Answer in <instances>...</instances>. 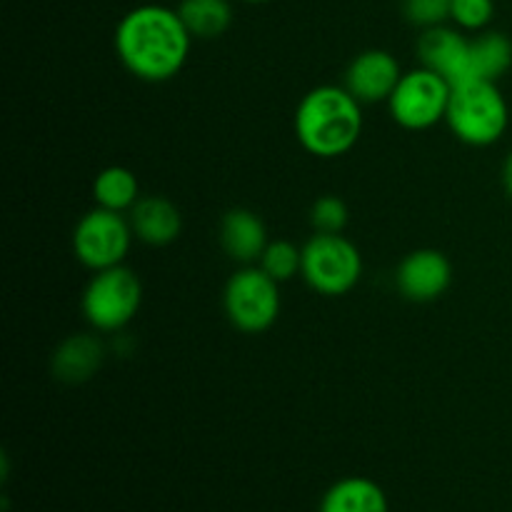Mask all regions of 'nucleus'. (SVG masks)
I'll list each match as a JSON object with an SVG mask.
<instances>
[{
    "label": "nucleus",
    "instance_id": "f257e3e1",
    "mask_svg": "<svg viewBox=\"0 0 512 512\" xmlns=\"http://www.w3.org/2000/svg\"><path fill=\"white\" fill-rule=\"evenodd\" d=\"M193 35L178 8L138 5L120 18L115 28V53L128 73L145 83H163L185 68Z\"/></svg>",
    "mask_w": 512,
    "mask_h": 512
},
{
    "label": "nucleus",
    "instance_id": "f03ea898",
    "mask_svg": "<svg viewBox=\"0 0 512 512\" xmlns=\"http://www.w3.org/2000/svg\"><path fill=\"white\" fill-rule=\"evenodd\" d=\"M298 143L315 158H340L363 135V103L345 85H318L303 95L295 110Z\"/></svg>",
    "mask_w": 512,
    "mask_h": 512
},
{
    "label": "nucleus",
    "instance_id": "7ed1b4c3",
    "mask_svg": "<svg viewBox=\"0 0 512 512\" xmlns=\"http://www.w3.org/2000/svg\"><path fill=\"white\" fill-rule=\"evenodd\" d=\"M445 123L455 138L473 148H488L498 143L510 123V108L498 83L470 80L453 85Z\"/></svg>",
    "mask_w": 512,
    "mask_h": 512
},
{
    "label": "nucleus",
    "instance_id": "20e7f679",
    "mask_svg": "<svg viewBox=\"0 0 512 512\" xmlns=\"http://www.w3.org/2000/svg\"><path fill=\"white\" fill-rule=\"evenodd\" d=\"M143 305V283L128 265L98 270L88 280L80 298L85 320L98 333H118L133 323Z\"/></svg>",
    "mask_w": 512,
    "mask_h": 512
},
{
    "label": "nucleus",
    "instance_id": "39448f33",
    "mask_svg": "<svg viewBox=\"0 0 512 512\" xmlns=\"http://www.w3.org/2000/svg\"><path fill=\"white\" fill-rule=\"evenodd\" d=\"M305 283L325 298L348 295L363 278V255L343 233H315L303 245Z\"/></svg>",
    "mask_w": 512,
    "mask_h": 512
},
{
    "label": "nucleus",
    "instance_id": "423d86ee",
    "mask_svg": "<svg viewBox=\"0 0 512 512\" xmlns=\"http://www.w3.org/2000/svg\"><path fill=\"white\" fill-rule=\"evenodd\" d=\"M223 308L230 325L245 335H260L278 323L280 283L260 265H243L223 290Z\"/></svg>",
    "mask_w": 512,
    "mask_h": 512
},
{
    "label": "nucleus",
    "instance_id": "0eeeda50",
    "mask_svg": "<svg viewBox=\"0 0 512 512\" xmlns=\"http://www.w3.org/2000/svg\"><path fill=\"white\" fill-rule=\"evenodd\" d=\"M453 85L428 68L403 73L398 88L388 100L390 118L405 130H428L445 120Z\"/></svg>",
    "mask_w": 512,
    "mask_h": 512
},
{
    "label": "nucleus",
    "instance_id": "6e6552de",
    "mask_svg": "<svg viewBox=\"0 0 512 512\" xmlns=\"http://www.w3.org/2000/svg\"><path fill=\"white\" fill-rule=\"evenodd\" d=\"M133 228L123 213H113L95 205L90 213L78 220L73 230V253L78 263L98 273V270L115 268L125 263L130 245H133Z\"/></svg>",
    "mask_w": 512,
    "mask_h": 512
},
{
    "label": "nucleus",
    "instance_id": "1a4fd4ad",
    "mask_svg": "<svg viewBox=\"0 0 512 512\" xmlns=\"http://www.w3.org/2000/svg\"><path fill=\"white\" fill-rule=\"evenodd\" d=\"M395 285L410 303H433L453 285V263L443 250H413L395 270Z\"/></svg>",
    "mask_w": 512,
    "mask_h": 512
},
{
    "label": "nucleus",
    "instance_id": "9d476101",
    "mask_svg": "<svg viewBox=\"0 0 512 512\" xmlns=\"http://www.w3.org/2000/svg\"><path fill=\"white\" fill-rule=\"evenodd\" d=\"M400 78H403V68L398 58L383 48H370L350 60L343 85L358 103L375 105L388 103Z\"/></svg>",
    "mask_w": 512,
    "mask_h": 512
},
{
    "label": "nucleus",
    "instance_id": "9b49d317",
    "mask_svg": "<svg viewBox=\"0 0 512 512\" xmlns=\"http://www.w3.org/2000/svg\"><path fill=\"white\" fill-rule=\"evenodd\" d=\"M418 60L423 68L443 75L450 85L468 83L470 38L455 25H435L420 33Z\"/></svg>",
    "mask_w": 512,
    "mask_h": 512
},
{
    "label": "nucleus",
    "instance_id": "f8f14e48",
    "mask_svg": "<svg viewBox=\"0 0 512 512\" xmlns=\"http://www.w3.org/2000/svg\"><path fill=\"white\" fill-rule=\"evenodd\" d=\"M128 220L135 238L150 248H165L183 233L180 208L165 195H143L128 213Z\"/></svg>",
    "mask_w": 512,
    "mask_h": 512
},
{
    "label": "nucleus",
    "instance_id": "ddd939ff",
    "mask_svg": "<svg viewBox=\"0 0 512 512\" xmlns=\"http://www.w3.org/2000/svg\"><path fill=\"white\" fill-rule=\"evenodd\" d=\"M220 248L240 265H255L268 248V228L263 218L248 208H233L220 220Z\"/></svg>",
    "mask_w": 512,
    "mask_h": 512
},
{
    "label": "nucleus",
    "instance_id": "4468645a",
    "mask_svg": "<svg viewBox=\"0 0 512 512\" xmlns=\"http://www.w3.org/2000/svg\"><path fill=\"white\" fill-rule=\"evenodd\" d=\"M103 360L105 348L95 335L75 333L68 335L55 348L53 358H50V370H53V378L60 380V383L80 385L88 383L98 373Z\"/></svg>",
    "mask_w": 512,
    "mask_h": 512
},
{
    "label": "nucleus",
    "instance_id": "2eb2a0df",
    "mask_svg": "<svg viewBox=\"0 0 512 512\" xmlns=\"http://www.w3.org/2000/svg\"><path fill=\"white\" fill-rule=\"evenodd\" d=\"M512 68V40L498 30H480L470 38V80L498 83Z\"/></svg>",
    "mask_w": 512,
    "mask_h": 512
},
{
    "label": "nucleus",
    "instance_id": "dca6fc26",
    "mask_svg": "<svg viewBox=\"0 0 512 512\" xmlns=\"http://www.w3.org/2000/svg\"><path fill=\"white\" fill-rule=\"evenodd\" d=\"M320 512H388V500L373 480L345 478L325 493Z\"/></svg>",
    "mask_w": 512,
    "mask_h": 512
},
{
    "label": "nucleus",
    "instance_id": "f3484780",
    "mask_svg": "<svg viewBox=\"0 0 512 512\" xmlns=\"http://www.w3.org/2000/svg\"><path fill=\"white\" fill-rule=\"evenodd\" d=\"M140 198H143L140 183L130 168L110 165V168H103L95 175L93 200L98 208L113 210V213H130Z\"/></svg>",
    "mask_w": 512,
    "mask_h": 512
},
{
    "label": "nucleus",
    "instance_id": "a211bd4d",
    "mask_svg": "<svg viewBox=\"0 0 512 512\" xmlns=\"http://www.w3.org/2000/svg\"><path fill=\"white\" fill-rule=\"evenodd\" d=\"M178 13L193 40H215L233 25L230 0H180Z\"/></svg>",
    "mask_w": 512,
    "mask_h": 512
},
{
    "label": "nucleus",
    "instance_id": "6ab92c4d",
    "mask_svg": "<svg viewBox=\"0 0 512 512\" xmlns=\"http://www.w3.org/2000/svg\"><path fill=\"white\" fill-rule=\"evenodd\" d=\"M258 265L275 283H290L295 275L303 273V248H298L290 240H270L265 253L260 255Z\"/></svg>",
    "mask_w": 512,
    "mask_h": 512
},
{
    "label": "nucleus",
    "instance_id": "aec40b11",
    "mask_svg": "<svg viewBox=\"0 0 512 512\" xmlns=\"http://www.w3.org/2000/svg\"><path fill=\"white\" fill-rule=\"evenodd\" d=\"M348 223V203L343 198H338V195H320L313 203V208H310V225H313L315 233H345Z\"/></svg>",
    "mask_w": 512,
    "mask_h": 512
},
{
    "label": "nucleus",
    "instance_id": "412c9836",
    "mask_svg": "<svg viewBox=\"0 0 512 512\" xmlns=\"http://www.w3.org/2000/svg\"><path fill=\"white\" fill-rule=\"evenodd\" d=\"M495 15V0H453L450 5V23L463 33L488 30Z\"/></svg>",
    "mask_w": 512,
    "mask_h": 512
},
{
    "label": "nucleus",
    "instance_id": "4be33fe9",
    "mask_svg": "<svg viewBox=\"0 0 512 512\" xmlns=\"http://www.w3.org/2000/svg\"><path fill=\"white\" fill-rule=\"evenodd\" d=\"M450 5L453 0H403V15L415 28L428 30L448 23Z\"/></svg>",
    "mask_w": 512,
    "mask_h": 512
},
{
    "label": "nucleus",
    "instance_id": "5701e85b",
    "mask_svg": "<svg viewBox=\"0 0 512 512\" xmlns=\"http://www.w3.org/2000/svg\"><path fill=\"white\" fill-rule=\"evenodd\" d=\"M503 188L508 193V198L512 200V153L505 158L503 163Z\"/></svg>",
    "mask_w": 512,
    "mask_h": 512
},
{
    "label": "nucleus",
    "instance_id": "b1692460",
    "mask_svg": "<svg viewBox=\"0 0 512 512\" xmlns=\"http://www.w3.org/2000/svg\"><path fill=\"white\" fill-rule=\"evenodd\" d=\"M243 3H253V5H260V3H270V0H243Z\"/></svg>",
    "mask_w": 512,
    "mask_h": 512
}]
</instances>
